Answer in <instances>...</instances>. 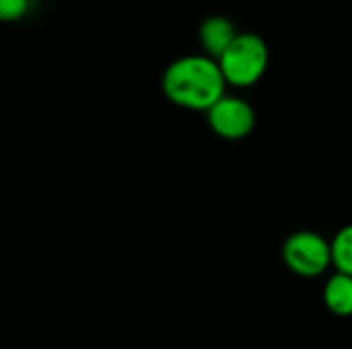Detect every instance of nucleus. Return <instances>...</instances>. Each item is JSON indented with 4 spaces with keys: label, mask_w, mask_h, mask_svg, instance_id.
Returning <instances> with one entry per match:
<instances>
[{
    "label": "nucleus",
    "mask_w": 352,
    "mask_h": 349,
    "mask_svg": "<svg viewBox=\"0 0 352 349\" xmlns=\"http://www.w3.org/2000/svg\"><path fill=\"white\" fill-rule=\"evenodd\" d=\"M31 0H0V19L10 23L19 21L27 14Z\"/></svg>",
    "instance_id": "6e6552de"
},
{
    "label": "nucleus",
    "mask_w": 352,
    "mask_h": 349,
    "mask_svg": "<svg viewBox=\"0 0 352 349\" xmlns=\"http://www.w3.org/2000/svg\"><path fill=\"white\" fill-rule=\"evenodd\" d=\"M225 86L223 70L210 56L177 58L163 74L165 97L190 111H210L225 97Z\"/></svg>",
    "instance_id": "f257e3e1"
},
{
    "label": "nucleus",
    "mask_w": 352,
    "mask_h": 349,
    "mask_svg": "<svg viewBox=\"0 0 352 349\" xmlns=\"http://www.w3.org/2000/svg\"><path fill=\"white\" fill-rule=\"evenodd\" d=\"M198 35H200V43L206 49V53L210 58L219 60L231 47V43L237 39L239 33L235 31L233 21H229L227 16H221V14H212L206 21H202Z\"/></svg>",
    "instance_id": "39448f33"
},
{
    "label": "nucleus",
    "mask_w": 352,
    "mask_h": 349,
    "mask_svg": "<svg viewBox=\"0 0 352 349\" xmlns=\"http://www.w3.org/2000/svg\"><path fill=\"white\" fill-rule=\"evenodd\" d=\"M227 84L237 88L254 86L268 70L270 51L266 41L256 33H239L231 47L217 60Z\"/></svg>",
    "instance_id": "f03ea898"
},
{
    "label": "nucleus",
    "mask_w": 352,
    "mask_h": 349,
    "mask_svg": "<svg viewBox=\"0 0 352 349\" xmlns=\"http://www.w3.org/2000/svg\"><path fill=\"white\" fill-rule=\"evenodd\" d=\"M210 130L225 140H243L256 128V111L241 97H223L210 111H206Z\"/></svg>",
    "instance_id": "20e7f679"
},
{
    "label": "nucleus",
    "mask_w": 352,
    "mask_h": 349,
    "mask_svg": "<svg viewBox=\"0 0 352 349\" xmlns=\"http://www.w3.org/2000/svg\"><path fill=\"white\" fill-rule=\"evenodd\" d=\"M283 257L293 274L301 278H316L332 265V243H328L320 232L299 230L285 241Z\"/></svg>",
    "instance_id": "7ed1b4c3"
},
{
    "label": "nucleus",
    "mask_w": 352,
    "mask_h": 349,
    "mask_svg": "<svg viewBox=\"0 0 352 349\" xmlns=\"http://www.w3.org/2000/svg\"><path fill=\"white\" fill-rule=\"evenodd\" d=\"M332 265L336 272L352 276V224L340 228L332 239Z\"/></svg>",
    "instance_id": "0eeeda50"
},
{
    "label": "nucleus",
    "mask_w": 352,
    "mask_h": 349,
    "mask_svg": "<svg viewBox=\"0 0 352 349\" xmlns=\"http://www.w3.org/2000/svg\"><path fill=\"white\" fill-rule=\"evenodd\" d=\"M324 302L336 317H352V276L336 272L324 286Z\"/></svg>",
    "instance_id": "423d86ee"
}]
</instances>
